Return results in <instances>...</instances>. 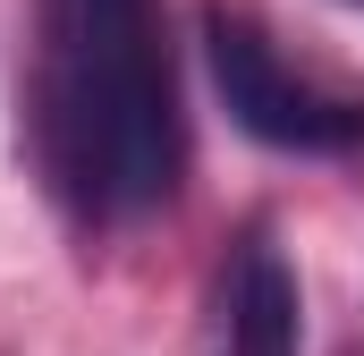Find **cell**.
Listing matches in <instances>:
<instances>
[{"instance_id":"cell-2","label":"cell","mask_w":364,"mask_h":356,"mask_svg":"<svg viewBox=\"0 0 364 356\" xmlns=\"http://www.w3.org/2000/svg\"><path fill=\"white\" fill-rule=\"evenodd\" d=\"M203 60L229 119L272 153H356L364 145V85L331 77L322 60L288 51L272 17L246 0H203Z\"/></svg>"},{"instance_id":"cell-3","label":"cell","mask_w":364,"mask_h":356,"mask_svg":"<svg viewBox=\"0 0 364 356\" xmlns=\"http://www.w3.org/2000/svg\"><path fill=\"white\" fill-rule=\"evenodd\" d=\"M212 356H305V288L272 229H237L212 280Z\"/></svg>"},{"instance_id":"cell-1","label":"cell","mask_w":364,"mask_h":356,"mask_svg":"<svg viewBox=\"0 0 364 356\" xmlns=\"http://www.w3.org/2000/svg\"><path fill=\"white\" fill-rule=\"evenodd\" d=\"M26 153L77 229H127L178 195L186 119L161 0H34Z\"/></svg>"},{"instance_id":"cell-4","label":"cell","mask_w":364,"mask_h":356,"mask_svg":"<svg viewBox=\"0 0 364 356\" xmlns=\"http://www.w3.org/2000/svg\"><path fill=\"white\" fill-rule=\"evenodd\" d=\"M356 9H364V0H356Z\"/></svg>"}]
</instances>
